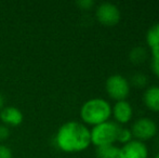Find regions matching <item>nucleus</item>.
<instances>
[{
	"instance_id": "obj_6",
	"label": "nucleus",
	"mask_w": 159,
	"mask_h": 158,
	"mask_svg": "<svg viewBox=\"0 0 159 158\" xmlns=\"http://www.w3.org/2000/svg\"><path fill=\"white\" fill-rule=\"evenodd\" d=\"M95 17L98 23L104 26H115L119 23L120 17V10L116 4L111 2H103L98 4L95 10Z\"/></svg>"
},
{
	"instance_id": "obj_17",
	"label": "nucleus",
	"mask_w": 159,
	"mask_h": 158,
	"mask_svg": "<svg viewBox=\"0 0 159 158\" xmlns=\"http://www.w3.org/2000/svg\"><path fill=\"white\" fill-rule=\"evenodd\" d=\"M0 158H13L11 148L2 143H0Z\"/></svg>"
},
{
	"instance_id": "obj_15",
	"label": "nucleus",
	"mask_w": 159,
	"mask_h": 158,
	"mask_svg": "<svg viewBox=\"0 0 159 158\" xmlns=\"http://www.w3.org/2000/svg\"><path fill=\"white\" fill-rule=\"evenodd\" d=\"M132 140H133V137H132L131 130L128 128H122V127H120L119 131H118V135H117V142H119V143H121L122 145H124V144L132 141Z\"/></svg>"
},
{
	"instance_id": "obj_4",
	"label": "nucleus",
	"mask_w": 159,
	"mask_h": 158,
	"mask_svg": "<svg viewBox=\"0 0 159 158\" xmlns=\"http://www.w3.org/2000/svg\"><path fill=\"white\" fill-rule=\"evenodd\" d=\"M130 82L126 77L119 74L109 76L105 81V91L111 100L118 102L124 101L130 93Z\"/></svg>"
},
{
	"instance_id": "obj_7",
	"label": "nucleus",
	"mask_w": 159,
	"mask_h": 158,
	"mask_svg": "<svg viewBox=\"0 0 159 158\" xmlns=\"http://www.w3.org/2000/svg\"><path fill=\"white\" fill-rule=\"evenodd\" d=\"M120 148V158H148V148L144 142L132 140Z\"/></svg>"
},
{
	"instance_id": "obj_18",
	"label": "nucleus",
	"mask_w": 159,
	"mask_h": 158,
	"mask_svg": "<svg viewBox=\"0 0 159 158\" xmlns=\"http://www.w3.org/2000/svg\"><path fill=\"white\" fill-rule=\"evenodd\" d=\"M11 132L9 127L4 126V124H0V142H4L9 139Z\"/></svg>"
},
{
	"instance_id": "obj_16",
	"label": "nucleus",
	"mask_w": 159,
	"mask_h": 158,
	"mask_svg": "<svg viewBox=\"0 0 159 158\" xmlns=\"http://www.w3.org/2000/svg\"><path fill=\"white\" fill-rule=\"evenodd\" d=\"M151 68L153 74L157 78H159V53L152 54V62H151Z\"/></svg>"
},
{
	"instance_id": "obj_20",
	"label": "nucleus",
	"mask_w": 159,
	"mask_h": 158,
	"mask_svg": "<svg viewBox=\"0 0 159 158\" xmlns=\"http://www.w3.org/2000/svg\"><path fill=\"white\" fill-rule=\"evenodd\" d=\"M4 104H6V100H4L3 95L0 93V111H1L2 108L4 107Z\"/></svg>"
},
{
	"instance_id": "obj_14",
	"label": "nucleus",
	"mask_w": 159,
	"mask_h": 158,
	"mask_svg": "<svg viewBox=\"0 0 159 158\" xmlns=\"http://www.w3.org/2000/svg\"><path fill=\"white\" fill-rule=\"evenodd\" d=\"M130 86H133L138 89H142L144 87L147 86V82H148V79H147V76L143 73H135L131 76V79H130Z\"/></svg>"
},
{
	"instance_id": "obj_13",
	"label": "nucleus",
	"mask_w": 159,
	"mask_h": 158,
	"mask_svg": "<svg viewBox=\"0 0 159 158\" xmlns=\"http://www.w3.org/2000/svg\"><path fill=\"white\" fill-rule=\"evenodd\" d=\"M147 59V51L143 47H134L129 52V60L134 65L144 63Z\"/></svg>"
},
{
	"instance_id": "obj_21",
	"label": "nucleus",
	"mask_w": 159,
	"mask_h": 158,
	"mask_svg": "<svg viewBox=\"0 0 159 158\" xmlns=\"http://www.w3.org/2000/svg\"><path fill=\"white\" fill-rule=\"evenodd\" d=\"M155 158H159V153H157V154H156V156H155Z\"/></svg>"
},
{
	"instance_id": "obj_1",
	"label": "nucleus",
	"mask_w": 159,
	"mask_h": 158,
	"mask_svg": "<svg viewBox=\"0 0 159 158\" xmlns=\"http://www.w3.org/2000/svg\"><path fill=\"white\" fill-rule=\"evenodd\" d=\"M55 146L64 153H80L91 145L90 129L79 121H66L57 129Z\"/></svg>"
},
{
	"instance_id": "obj_8",
	"label": "nucleus",
	"mask_w": 159,
	"mask_h": 158,
	"mask_svg": "<svg viewBox=\"0 0 159 158\" xmlns=\"http://www.w3.org/2000/svg\"><path fill=\"white\" fill-rule=\"evenodd\" d=\"M111 116L117 124H126L133 117V108L127 100L118 101L111 106Z\"/></svg>"
},
{
	"instance_id": "obj_2",
	"label": "nucleus",
	"mask_w": 159,
	"mask_h": 158,
	"mask_svg": "<svg viewBox=\"0 0 159 158\" xmlns=\"http://www.w3.org/2000/svg\"><path fill=\"white\" fill-rule=\"evenodd\" d=\"M111 117V105L101 97H93L86 101L80 107V118L84 124L98 126L108 121Z\"/></svg>"
},
{
	"instance_id": "obj_10",
	"label": "nucleus",
	"mask_w": 159,
	"mask_h": 158,
	"mask_svg": "<svg viewBox=\"0 0 159 158\" xmlns=\"http://www.w3.org/2000/svg\"><path fill=\"white\" fill-rule=\"evenodd\" d=\"M143 103L151 112L159 113V86H151L145 89Z\"/></svg>"
},
{
	"instance_id": "obj_11",
	"label": "nucleus",
	"mask_w": 159,
	"mask_h": 158,
	"mask_svg": "<svg viewBox=\"0 0 159 158\" xmlns=\"http://www.w3.org/2000/svg\"><path fill=\"white\" fill-rule=\"evenodd\" d=\"M146 43L152 54L159 53V23L154 24L146 33Z\"/></svg>"
},
{
	"instance_id": "obj_3",
	"label": "nucleus",
	"mask_w": 159,
	"mask_h": 158,
	"mask_svg": "<svg viewBox=\"0 0 159 158\" xmlns=\"http://www.w3.org/2000/svg\"><path fill=\"white\" fill-rule=\"evenodd\" d=\"M119 129V124L111 120L92 127V129L90 130L91 144H93L96 147L115 144V142H117Z\"/></svg>"
},
{
	"instance_id": "obj_9",
	"label": "nucleus",
	"mask_w": 159,
	"mask_h": 158,
	"mask_svg": "<svg viewBox=\"0 0 159 158\" xmlns=\"http://www.w3.org/2000/svg\"><path fill=\"white\" fill-rule=\"evenodd\" d=\"M24 116L21 110L15 106H4L0 111V120L7 127H17L23 122Z\"/></svg>"
},
{
	"instance_id": "obj_12",
	"label": "nucleus",
	"mask_w": 159,
	"mask_h": 158,
	"mask_svg": "<svg viewBox=\"0 0 159 158\" xmlns=\"http://www.w3.org/2000/svg\"><path fill=\"white\" fill-rule=\"evenodd\" d=\"M95 153L98 158H120V148L115 144L96 147Z\"/></svg>"
},
{
	"instance_id": "obj_19",
	"label": "nucleus",
	"mask_w": 159,
	"mask_h": 158,
	"mask_svg": "<svg viewBox=\"0 0 159 158\" xmlns=\"http://www.w3.org/2000/svg\"><path fill=\"white\" fill-rule=\"evenodd\" d=\"M77 6L82 10H90L94 7V1H92V0H79V1H77Z\"/></svg>"
},
{
	"instance_id": "obj_5",
	"label": "nucleus",
	"mask_w": 159,
	"mask_h": 158,
	"mask_svg": "<svg viewBox=\"0 0 159 158\" xmlns=\"http://www.w3.org/2000/svg\"><path fill=\"white\" fill-rule=\"evenodd\" d=\"M131 133L134 140L141 142L148 141L157 135L158 126L152 118L148 117H141L132 124Z\"/></svg>"
}]
</instances>
